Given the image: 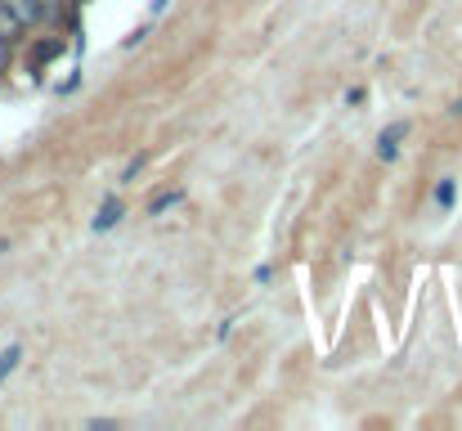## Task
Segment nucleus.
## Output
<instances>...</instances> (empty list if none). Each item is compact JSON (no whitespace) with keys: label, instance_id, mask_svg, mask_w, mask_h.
Here are the masks:
<instances>
[{"label":"nucleus","instance_id":"obj_2","mask_svg":"<svg viewBox=\"0 0 462 431\" xmlns=\"http://www.w3.org/2000/svg\"><path fill=\"white\" fill-rule=\"evenodd\" d=\"M404 136H409V122H391V126L377 136V157H382V162H395V157H400V140H404Z\"/></svg>","mask_w":462,"mask_h":431},{"label":"nucleus","instance_id":"obj_6","mask_svg":"<svg viewBox=\"0 0 462 431\" xmlns=\"http://www.w3.org/2000/svg\"><path fill=\"white\" fill-rule=\"evenodd\" d=\"M180 202H184V189H162L157 198H149L144 216H162V211H171V207H180Z\"/></svg>","mask_w":462,"mask_h":431},{"label":"nucleus","instance_id":"obj_9","mask_svg":"<svg viewBox=\"0 0 462 431\" xmlns=\"http://www.w3.org/2000/svg\"><path fill=\"white\" fill-rule=\"evenodd\" d=\"M149 166V153H135L131 162H126V171H122V184H135V175Z\"/></svg>","mask_w":462,"mask_h":431},{"label":"nucleus","instance_id":"obj_16","mask_svg":"<svg viewBox=\"0 0 462 431\" xmlns=\"http://www.w3.org/2000/svg\"><path fill=\"white\" fill-rule=\"evenodd\" d=\"M0 252H9V243H5V239H0Z\"/></svg>","mask_w":462,"mask_h":431},{"label":"nucleus","instance_id":"obj_11","mask_svg":"<svg viewBox=\"0 0 462 431\" xmlns=\"http://www.w3.org/2000/svg\"><path fill=\"white\" fill-rule=\"evenodd\" d=\"M144 36H149V27H135V32H131V36H126V41H122V45H126V50H135V45H140V41H144Z\"/></svg>","mask_w":462,"mask_h":431},{"label":"nucleus","instance_id":"obj_12","mask_svg":"<svg viewBox=\"0 0 462 431\" xmlns=\"http://www.w3.org/2000/svg\"><path fill=\"white\" fill-rule=\"evenodd\" d=\"M364 99H368V95H364V90H359V86H350V90H346V104H350V108H359V104H364Z\"/></svg>","mask_w":462,"mask_h":431},{"label":"nucleus","instance_id":"obj_17","mask_svg":"<svg viewBox=\"0 0 462 431\" xmlns=\"http://www.w3.org/2000/svg\"><path fill=\"white\" fill-rule=\"evenodd\" d=\"M77 5H81V0H77Z\"/></svg>","mask_w":462,"mask_h":431},{"label":"nucleus","instance_id":"obj_7","mask_svg":"<svg viewBox=\"0 0 462 431\" xmlns=\"http://www.w3.org/2000/svg\"><path fill=\"white\" fill-rule=\"evenodd\" d=\"M23 32H27V27H23V23L0 5V41H14V45H18V41H23Z\"/></svg>","mask_w":462,"mask_h":431},{"label":"nucleus","instance_id":"obj_13","mask_svg":"<svg viewBox=\"0 0 462 431\" xmlns=\"http://www.w3.org/2000/svg\"><path fill=\"white\" fill-rule=\"evenodd\" d=\"M234 323H238V319H220V323H216V342H225V337L234 333Z\"/></svg>","mask_w":462,"mask_h":431},{"label":"nucleus","instance_id":"obj_3","mask_svg":"<svg viewBox=\"0 0 462 431\" xmlns=\"http://www.w3.org/2000/svg\"><path fill=\"white\" fill-rule=\"evenodd\" d=\"M63 45H68L63 36H45V41H36V45H32V72H41L45 63H54V59L63 54Z\"/></svg>","mask_w":462,"mask_h":431},{"label":"nucleus","instance_id":"obj_15","mask_svg":"<svg viewBox=\"0 0 462 431\" xmlns=\"http://www.w3.org/2000/svg\"><path fill=\"white\" fill-rule=\"evenodd\" d=\"M449 113H454V117H462V99H454V104H449Z\"/></svg>","mask_w":462,"mask_h":431},{"label":"nucleus","instance_id":"obj_4","mask_svg":"<svg viewBox=\"0 0 462 431\" xmlns=\"http://www.w3.org/2000/svg\"><path fill=\"white\" fill-rule=\"evenodd\" d=\"M122 216H126V207H122L117 198H108V202L99 207V216L90 220V230H95V234H108V230H113V225L122 220Z\"/></svg>","mask_w":462,"mask_h":431},{"label":"nucleus","instance_id":"obj_10","mask_svg":"<svg viewBox=\"0 0 462 431\" xmlns=\"http://www.w3.org/2000/svg\"><path fill=\"white\" fill-rule=\"evenodd\" d=\"M9 63H14V41H0V77L9 72Z\"/></svg>","mask_w":462,"mask_h":431},{"label":"nucleus","instance_id":"obj_5","mask_svg":"<svg viewBox=\"0 0 462 431\" xmlns=\"http://www.w3.org/2000/svg\"><path fill=\"white\" fill-rule=\"evenodd\" d=\"M431 202H436L440 211H454V202H458V180H454V175H440V180H436Z\"/></svg>","mask_w":462,"mask_h":431},{"label":"nucleus","instance_id":"obj_1","mask_svg":"<svg viewBox=\"0 0 462 431\" xmlns=\"http://www.w3.org/2000/svg\"><path fill=\"white\" fill-rule=\"evenodd\" d=\"M23 27H41L45 23V0H0Z\"/></svg>","mask_w":462,"mask_h":431},{"label":"nucleus","instance_id":"obj_14","mask_svg":"<svg viewBox=\"0 0 462 431\" xmlns=\"http://www.w3.org/2000/svg\"><path fill=\"white\" fill-rule=\"evenodd\" d=\"M162 9H166V0H149V14H153V18L162 14Z\"/></svg>","mask_w":462,"mask_h":431},{"label":"nucleus","instance_id":"obj_8","mask_svg":"<svg viewBox=\"0 0 462 431\" xmlns=\"http://www.w3.org/2000/svg\"><path fill=\"white\" fill-rule=\"evenodd\" d=\"M18 364H23V346L14 342V346H5V351H0V382H5V378H9Z\"/></svg>","mask_w":462,"mask_h":431}]
</instances>
